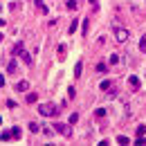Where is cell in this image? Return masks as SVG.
I'll list each match as a JSON object with an SVG mask.
<instances>
[{"label": "cell", "instance_id": "obj_1", "mask_svg": "<svg viewBox=\"0 0 146 146\" xmlns=\"http://www.w3.org/2000/svg\"><path fill=\"white\" fill-rule=\"evenodd\" d=\"M58 110L61 108H56L54 104H40V106H38V112H40L43 117H54Z\"/></svg>", "mask_w": 146, "mask_h": 146}, {"label": "cell", "instance_id": "obj_2", "mask_svg": "<svg viewBox=\"0 0 146 146\" xmlns=\"http://www.w3.org/2000/svg\"><path fill=\"white\" fill-rule=\"evenodd\" d=\"M112 34H115V40L117 43H126L128 40V29H124V27H112Z\"/></svg>", "mask_w": 146, "mask_h": 146}, {"label": "cell", "instance_id": "obj_3", "mask_svg": "<svg viewBox=\"0 0 146 146\" xmlns=\"http://www.w3.org/2000/svg\"><path fill=\"white\" fill-rule=\"evenodd\" d=\"M54 133H61L63 137H72V128L68 124H63V121H56L54 124Z\"/></svg>", "mask_w": 146, "mask_h": 146}, {"label": "cell", "instance_id": "obj_4", "mask_svg": "<svg viewBox=\"0 0 146 146\" xmlns=\"http://www.w3.org/2000/svg\"><path fill=\"white\" fill-rule=\"evenodd\" d=\"M128 83H130V88H135V90H139V86H142V83H139V79H137L135 74H130V76H128Z\"/></svg>", "mask_w": 146, "mask_h": 146}, {"label": "cell", "instance_id": "obj_5", "mask_svg": "<svg viewBox=\"0 0 146 146\" xmlns=\"http://www.w3.org/2000/svg\"><path fill=\"white\" fill-rule=\"evenodd\" d=\"M27 88H29V81H25V79L16 83V90H18V92H25V90H27Z\"/></svg>", "mask_w": 146, "mask_h": 146}, {"label": "cell", "instance_id": "obj_6", "mask_svg": "<svg viewBox=\"0 0 146 146\" xmlns=\"http://www.w3.org/2000/svg\"><path fill=\"white\" fill-rule=\"evenodd\" d=\"M81 70H83V61H76V65H74V79L81 76Z\"/></svg>", "mask_w": 146, "mask_h": 146}, {"label": "cell", "instance_id": "obj_7", "mask_svg": "<svg viewBox=\"0 0 146 146\" xmlns=\"http://www.w3.org/2000/svg\"><path fill=\"white\" fill-rule=\"evenodd\" d=\"M34 5H36V9L40 11V14H47V7H45V2H43V0H34Z\"/></svg>", "mask_w": 146, "mask_h": 146}, {"label": "cell", "instance_id": "obj_8", "mask_svg": "<svg viewBox=\"0 0 146 146\" xmlns=\"http://www.w3.org/2000/svg\"><path fill=\"white\" fill-rule=\"evenodd\" d=\"M23 50H25V45H23V40H20V43H16V45H14V52H11V54L20 56V52H23Z\"/></svg>", "mask_w": 146, "mask_h": 146}, {"label": "cell", "instance_id": "obj_9", "mask_svg": "<svg viewBox=\"0 0 146 146\" xmlns=\"http://www.w3.org/2000/svg\"><path fill=\"white\" fill-rule=\"evenodd\" d=\"M11 137H14V135H11V130H2V133H0V139H2V142H9Z\"/></svg>", "mask_w": 146, "mask_h": 146}, {"label": "cell", "instance_id": "obj_10", "mask_svg": "<svg viewBox=\"0 0 146 146\" xmlns=\"http://www.w3.org/2000/svg\"><path fill=\"white\" fill-rule=\"evenodd\" d=\"M94 117H97V119H104V117H106V108H97L94 110Z\"/></svg>", "mask_w": 146, "mask_h": 146}, {"label": "cell", "instance_id": "obj_11", "mask_svg": "<svg viewBox=\"0 0 146 146\" xmlns=\"http://www.w3.org/2000/svg\"><path fill=\"white\" fill-rule=\"evenodd\" d=\"M112 86H115L112 81H104V83H101V90H104V92H110V88H112Z\"/></svg>", "mask_w": 146, "mask_h": 146}, {"label": "cell", "instance_id": "obj_12", "mask_svg": "<svg viewBox=\"0 0 146 146\" xmlns=\"http://www.w3.org/2000/svg\"><path fill=\"white\" fill-rule=\"evenodd\" d=\"M16 68H18V63H16V61H11V63L7 65V72H9V74H14V72H16Z\"/></svg>", "mask_w": 146, "mask_h": 146}, {"label": "cell", "instance_id": "obj_13", "mask_svg": "<svg viewBox=\"0 0 146 146\" xmlns=\"http://www.w3.org/2000/svg\"><path fill=\"white\" fill-rule=\"evenodd\" d=\"M88 27H90V18H83V36H88Z\"/></svg>", "mask_w": 146, "mask_h": 146}, {"label": "cell", "instance_id": "obj_14", "mask_svg": "<svg viewBox=\"0 0 146 146\" xmlns=\"http://www.w3.org/2000/svg\"><path fill=\"white\" fill-rule=\"evenodd\" d=\"M20 56H23V61H25V63H27V65H32V56L27 54V52H25V50H23V52H20Z\"/></svg>", "mask_w": 146, "mask_h": 146}, {"label": "cell", "instance_id": "obj_15", "mask_svg": "<svg viewBox=\"0 0 146 146\" xmlns=\"http://www.w3.org/2000/svg\"><path fill=\"white\" fill-rule=\"evenodd\" d=\"M139 52H144V54H146V34L142 36V40H139Z\"/></svg>", "mask_w": 146, "mask_h": 146}, {"label": "cell", "instance_id": "obj_16", "mask_svg": "<svg viewBox=\"0 0 146 146\" xmlns=\"http://www.w3.org/2000/svg\"><path fill=\"white\" fill-rule=\"evenodd\" d=\"M29 130H32V133H38V130H40V124L32 121V124H29Z\"/></svg>", "mask_w": 146, "mask_h": 146}, {"label": "cell", "instance_id": "obj_17", "mask_svg": "<svg viewBox=\"0 0 146 146\" xmlns=\"http://www.w3.org/2000/svg\"><path fill=\"white\" fill-rule=\"evenodd\" d=\"M36 99H38V97H36V92H29V94H27V104H34Z\"/></svg>", "mask_w": 146, "mask_h": 146}, {"label": "cell", "instance_id": "obj_18", "mask_svg": "<svg viewBox=\"0 0 146 146\" xmlns=\"http://www.w3.org/2000/svg\"><path fill=\"white\" fill-rule=\"evenodd\" d=\"M117 142H119V144H130V139H128L126 135H119V137H117Z\"/></svg>", "mask_w": 146, "mask_h": 146}, {"label": "cell", "instance_id": "obj_19", "mask_svg": "<svg viewBox=\"0 0 146 146\" xmlns=\"http://www.w3.org/2000/svg\"><path fill=\"white\" fill-rule=\"evenodd\" d=\"M76 27H79V20L74 18V20H72V25H70V34H74V32H76Z\"/></svg>", "mask_w": 146, "mask_h": 146}, {"label": "cell", "instance_id": "obj_20", "mask_svg": "<svg viewBox=\"0 0 146 146\" xmlns=\"http://www.w3.org/2000/svg\"><path fill=\"white\" fill-rule=\"evenodd\" d=\"M11 135H14L16 139H20V128H18V126H14V128H11Z\"/></svg>", "mask_w": 146, "mask_h": 146}, {"label": "cell", "instance_id": "obj_21", "mask_svg": "<svg viewBox=\"0 0 146 146\" xmlns=\"http://www.w3.org/2000/svg\"><path fill=\"white\" fill-rule=\"evenodd\" d=\"M97 72H99V74L106 72V63H97Z\"/></svg>", "mask_w": 146, "mask_h": 146}, {"label": "cell", "instance_id": "obj_22", "mask_svg": "<svg viewBox=\"0 0 146 146\" xmlns=\"http://www.w3.org/2000/svg\"><path fill=\"white\" fill-rule=\"evenodd\" d=\"M76 7H79L76 0H68V9H76Z\"/></svg>", "mask_w": 146, "mask_h": 146}, {"label": "cell", "instance_id": "obj_23", "mask_svg": "<svg viewBox=\"0 0 146 146\" xmlns=\"http://www.w3.org/2000/svg\"><path fill=\"white\" fill-rule=\"evenodd\" d=\"M115 63H119V56H117V54H110V65H115Z\"/></svg>", "mask_w": 146, "mask_h": 146}, {"label": "cell", "instance_id": "obj_24", "mask_svg": "<svg viewBox=\"0 0 146 146\" xmlns=\"http://www.w3.org/2000/svg\"><path fill=\"white\" fill-rule=\"evenodd\" d=\"M76 121H79V115L72 112V115H70V124H76Z\"/></svg>", "mask_w": 146, "mask_h": 146}, {"label": "cell", "instance_id": "obj_25", "mask_svg": "<svg viewBox=\"0 0 146 146\" xmlns=\"http://www.w3.org/2000/svg\"><path fill=\"white\" fill-rule=\"evenodd\" d=\"M144 133H146V126H137V137H142Z\"/></svg>", "mask_w": 146, "mask_h": 146}, {"label": "cell", "instance_id": "obj_26", "mask_svg": "<svg viewBox=\"0 0 146 146\" xmlns=\"http://www.w3.org/2000/svg\"><path fill=\"white\" fill-rule=\"evenodd\" d=\"M135 144H137V146H146V139H144V135H142V137H137V142H135Z\"/></svg>", "mask_w": 146, "mask_h": 146}, {"label": "cell", "instance_id": "obj_27", "mask_svg": "<svg viewBox=\"0 0 146 146\" xmlns=\"http://www.w3.org/2000/svg\"><path fill=\"white\" fill-rule=\"evenodd\" d=\"M68 94H70V99H74V94H76V90H74V86H70V88H68Z\"/></svg>", "mask_w": 146, "mask_h": 146}, {"label": "cell", "instance_id": "obj_28", "mask_svg": "<svg viewBox=\"0 0 146 146\" xmlns=\"http://www.w3.org/2000/svg\"><path fill=\"white\" fill-rule=\"evenodd\" d=\"M58 56H65V45H63V43L58 45Z\"/></svg>", "mask_w": 146, "mask_h": 146}, {"label": "cell", "instance_id": "obj_29", "mask_svg": "<svg viewBox=\"0 0 146 146\" xmlns=\"http://www.w3.org/2000/svg\"><path fill=\"white\" fill-rule=\"evenodd\" d=\"M88 2H90V7H92V11H94V9H97V7H99V0H88Z\"/></svg>", "mask_w": 146, "mask_h": 146}, {"label": "cell", "instance_id": "obj_30", "mask_svg": "<svg viewBox=\"0 0 146 146\" xmlns=\"http://www.w3.org/2000/svg\"><path fill=\"white\" fill-rule=\"evenodd\" d=\"M2 86H5V76H0V88H2Z\"/></svg>", "mask_w": 146, "mask_h": 146}, {"label": "cell", "instance_id": "obj_31", "mask_svg": "<svg viewBox=\"0 0 146 146\" xmlns=\"http://www.w3.org/2000/svg\"><path fill=\"white\" fill-rule=\"evenodd\" d=\"M0 27H5V18H0Z\"/></svg>", "mask_w": 146, "mask_h": 146}, {"label": "cell", "instance_id": "obj_32", "mask_svg": "<svg viewBox=\"0 0 146 146\" xmlns=\"http://www.w3.org/2000/svg\"><path fill=\"white\" fill-rule=\"evenodd\" d=\"M0 40H2V34H0Z\"/></svg>", "mask_w": 146, "mask_h": 146}, {"label": "cell", "instance_id": "obj_33", "mask_svg": "<svg viewBox=\"0 0 146 146\" xmlns=\"http://www.w3.org/2000/svg\"><path fill=\"white\" fill-rule=\"evenodd\" d=\"M0 121H2V117H0Z\"/></svg>", "mask_w": 146, "mask_h": 146}, {"label": "cell", "instance_id": "obj_34", "mask_svg": "<svg viewBox=\"0 0 146 146\" xmlns=\"http://www.w3.org/2000/svg\"><path fill=\"white\" fill-rule=\"evenodd\" d=\"M0 9H2V5H0Z\"/></svg>", "mask_w": 146, "mask_h": 146}]
</instances>
